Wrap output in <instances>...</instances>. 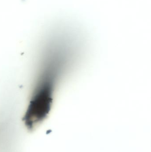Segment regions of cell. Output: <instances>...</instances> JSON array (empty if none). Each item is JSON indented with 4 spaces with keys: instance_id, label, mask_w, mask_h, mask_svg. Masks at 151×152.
<instances>
[{
    "instance_id": "obj_1",
    "label": "cell",
    "mask_w": 151,
    "mask_h": 152,
    "mask_svg": "<svg viewBox=\"0 0 151 152\" xmlns=\"http://www.w3.org/2000/svg\"><path fill=\"white\" fill-rule=\"evenodd\" d=\"M41 59L29 100L40 106L52 105L57 87L75 61L72 51L64 45L51 43Z\"/></svg>"
}]
</instances>
